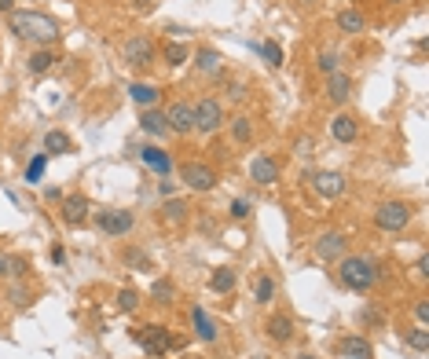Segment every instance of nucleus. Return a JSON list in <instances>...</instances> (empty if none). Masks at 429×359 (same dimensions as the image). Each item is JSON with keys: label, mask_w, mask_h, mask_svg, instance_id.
<instances>
[{"label": "nucleus", "mask_w": 429, "mask_h": 359, "mask_svg": "<svg viewBox=\"0 0 429 359\" xmlns=\"http://www.w3.org/2000/svg\"><path fill=\"white\" fill-rule=\"evenodd\" d=\"M8 26H11V33L18 40H26V45H33V48H52L55 40H59V23H55L52 15L33 11V8L11 11L8 15Z\"/></svg>", "instance_id": "1"}, {"label": "nucleus", "mask_w": 429, "mask_h": 359, "mask_svg": "<svg viewBox=\"0 0 429 359\" xmlns=\"http://www.w3.org/2000/svg\"><path fill=\"white\" fill-rule=\"evenodd\" d=\"M334 264H338V283L345 286V290H352V293H367V290H374L381 283V268H378L374 257L345 253V257L334 261Z\"/></svg>", "instance_id": "2"}, {"label": "nucleus", "mask_w": 429, "mask_h": 359, "mask_svg": "<svg viewBox=\"0 0 429 359\" xmlns=\"http://www.w3.org/2000/svg\"><path fill=\"white\" fill-rule=\"evenodd\" d=\"M128 337H133V345H140L147 355H169V348H184L187 341L184 337H177L173 330H169L165 323H147V326H128Z\"/></svg>", "instance_id": "3"}, {"label": "nucleus", "mask_w": 429, "mask_h": 359, "mask_svg": "<svg viewBox=\"0 0 429 359\" xmlns=\"http://www.w3.org/2000/svg\"><path fill=\"white\" fill-rule=\"evenodd\" d=\"M415 217V205L403 202V198H389V202H378L374 205V227L378 231H403Z\"/></svg>", "instance_id": "4"}, {"label": "nucleus", "mask_w": 429, "mask_h": 359, "mask_svg": "<svg viewBox=\"0 0 429 359\" xmlns=\"http://www.w3.org/2000/svg\"><path fill=\"white\" fill-rule=\"evenodd\" d=\"M191 107H195V132L199 136H217L224 129L228 114H224V103L217 96H202L199 103H191Z\"/></svg>", "instance_id": "5"}, {"label": "nucleus", "mask_w": 429, "mask_h": 359, "mask_svg": "<svg viewBox=\"0 0 429 359\" xmlns=\"http://www.w3.org/2000/svg\"><path fill=\"white\" fill-rule=\"evenodd\" d=\"M121 59H125V67H133V70H147L158 62V48L147 33H133L121 45Z\"/></svg>", "instance_id": "6"}, {"label": "nucleus", "mask_w": 429, "mask_h": 359, "mask_svg": "<svg viewBox=\"0 0 429 359\" xmlns=\"http://www.w3.org/2000/svg\"><path fill=\"white\" fill-rule=\"evenodd\" d=\"M177 173H180V183L187 187V191H199V195H209L213 187H217V180H221L217 169L206 165V161H184Z\"/></svg>", "instance_id": "7"}, {"label": "nucleus", "mask_w": 429, "mask_h": 359, "mask_svg": "<svg viewBox=\"0 0 429 359\" xmlns=\"http://www.w3.org/2000/svg\"><path fill=\"white\" fill-rule=\"evenodd\" d=\"M305 180L312 183V191L327 202H338L349 191V180H345V173H338V169H319V173H308Z\"/></svg>", "instance_id": "8"}, {"label": "nucleus", "mask_w": 429, "mask_h": 359, "mask_svg": "<svg viewBox=\"0 0 429 359\" xmlns=\"http://www.w3.org/2000/svg\"><path fill=\"white\" fill-rule=\"evenodd\" d=\"M96 227L106 239H125L128 231L136 227V213L133 209H103V213L96 217Z\"/></svg>", "instance_id": "9"}, {"label": "nucleus", "mask_w": 429, "mask_h": 359, "mask_svg": "<svg viewBox=\"0 0 429 359\" xmlns=\"http://www.w3.org/2000/svg\"><path fill=\"white\" fill-rule=\"evenodd\" d=\"M349 253V235L345 231H323L316 242H312V257L316 261H341Z\"/></svg>", "instance_id": "10"}, {"label": "nucleus", "mask_w": 429, "mask_h": 359, "mask_svg": "<svg viewBox=\"0 0 429 359\" xmlns=\"http://www.w3.org/2000/svg\"><path fill=\"white\" fill-rule=\"evenodd\" d=\"M165 125H169V132H173V136H191V132H195V107H191L187 99L169 103Z\"/></svg>", "instance_id": "11"}, {"label": "nucleus", "mask_w": 429, "mask_h": 359, "mask_svg": "<svg viewBox=\"0 0 429 359\" xmlns=\"http://www.w3.org/2000/svg\"><path fill=\"white\" fill-rule=\"evenodd\" d=\"M89 198L84 195H67L59 202V220L67 224V227H84V220H89Z\"/></svg>", "instance_id": "12"}, {"label": "nucleus", "mask_w": 429, "mask_h": 359, "mask_svg": "<svg viewBox=\"0 0 429 359\" xmlns=\"http://www.w3.org/2000/svg\"><path fill=\"white\" fill-rule=\"evenodd\" d=\"M264 334H268V341H272V345H290V341H294V334H297V326H294V319H290L286 312H275V315H268Z\"/></svg>", "instance_id": "13"}, {"label": "nucleus", "mask_w": 429, "mask_h": 359, "mask_svg": "<svg viewBox=\"0 0 429 359\" xmlns=\"http://www.w3.org/2000/svg\"><path fill=\"white\" fill-rule=\"evenodd\" d=\"M279 161L272 158V154H257L253 161H250V180L253 183H261V187H272V183H279Z\"/></svg>", "instance_id": "14"}, {"label": "nucleus", "mask_w": 429, "mask_h": 359, "mask_svg": "<svg viewBox=\"0 0 429 359\" xmlns=\"http://www.w3.org/2000/svg\"><path fill=\"white\" fill-rule=\"evenodd\" d=\"M338 355L341 359H374V345L363 334H345L338 341Z\"/></svg>", "instance_id": "15"}, {"label": "nucleus", "mask_w": 429, "mask_h": 359, "mask_svg": "<svg viewBox=\"0 0 429 359\" xmlns=\"http://www.w3.org/2000/svg\"><path fill=\"white\" fill-rule=\"evenodd\" d=\"M187 217H191V205L184 202V198H165L162 202V209H158V220L165 224V227H184L187 224Z\"/></svg>", "instance_id": "16"}, {"label": "nucleus", "mask_w": 429, "mask_h": 359, "mask_svg": "<svg viewBox=\"0 0 429 359\" xmlns=\"http://www.w3.org/2000/svg\"><path fill=\"white\" fill-rule=\"evenodd\" d=\"M228 136H231V143L250 147V143L257 139V121H253L250 114H235V118L228 121Z\"/></svg>", "instance_id": "17"}, {"label": "nucleus", "mask_w": 429, "mask_h": 359, "mask_svg": "<svg viewBox=\"0 0 429 359\" xmlns=\"http://www.w3.org/2000/svg\"><path fill=\"white\" fill-rule=\"evenodd\" d=\"M349 96H352V77H349L345 70H334V74L327 77V99L334 103V107H345Z\"/></svg>", "instance_id": "18"}, {"label": "nucleus", "mask_w": 429, "mask_h": 359, "mask_svg": "<svg viewBox=\"0 0 429 359\" xmlns=\"http://www.w3.org/2000/svg\"><path fill=\"white\" fill-rule=\"evenodd\" d=\"M330 136H334L338 143H356V139H360V121H356L352 114H345V110L334 114V118H330Z\"/></svg>", "instance_id": "19"}, {"label": "nucleus", "mask_w": 429, "mask_h": 359, "mask_svg": "<svg viewBox=\"0 0 429 359\" xmlns=\"http://www.w3.org/2000/svg\"><path fill=\"white\" fill-rule=\"evenodd\" d=\"M239 286V271H235L231 264H217L209 271V290L213 293H221V297H228V293Z\"/></svg>", "instance_id": "20"}, {"label": "nucleus", "mask_w": 429, "mask_h": 359, "mask_svg": "<svg viewBox=\"0 0 429 359\" xmlns=\"http://www.w3.org/2000/svg\"><path fill=\"white\" fill-rule=\"evenodd\" d=\"M191 330H195V337H199L202 345H213V341H217V334H221V330H217V323L209 319V312H206V308H199V304L191 308Z\"/></svg>", "instance_id": "21"}, {"label": "nucleus", "mask_w": 429, "mask_h": 359, "mask_svg": "<svg viewBox=\"0 0 429 359\" xmlns=\"http://www.w3.org/2000/svg\"><path fill=\"white\" fill-rule=\"evenodd\" d=\"M128 99H133L140 110L158 107V103H162V89H158V84H147V81H133V84H128Z\"/></svg>", "instance_id": "22"}, {"label": "nucleus", "mask_w": 429, "mask_h": 359, "mask_svg": "<svg viewBox=\"0 0 429 359\" xmlns=\"http://www.w3.org/2000/svg\"><path fill=\"white\" fill-rule=\"evenodd\" d=\"M195 55V67H199V74H206V77H221L224 74V55L217 52V48H199V52H191Z\"/></svg>", "instance_id": "23"}, {"label": "nucleus", "mask_w": 429, "mask_h": 359, "mask_svg": "<svg viewBox=\"0 0 429 359\" xmlns=\"http://www.w3.org/2000/svg\"><path fill=\"white\" fill-rule=\"evenodd\" d=\"M140 129H143L147 136H155V139H165V136H169V125H165V110H155V107L140 110Z\"/></svg>", "instance_id": "24"}, {"label": "nucleus", "mask_w": 429, "mask_h": 359, "mask_svg": "<svg viewBox=\"0 0 429 359\" xmlns=\"http://www.w3.org/2000/svg\"><path fill=\"white\" fill-rule=\"evenodd\" d=\"M55 62H59V55H55L52 48H33L30 59H26V70H30L33 77H45V74H52Z\"/></svg>", "instance_id": "25"}, {"label": "nucleus", "mask_w": 429, "mask_h": 359, "mask_svg": "<svg viewBox=\"0 0 429 359\" xmlns=\"http://www.w3.org/2000/svg\"><path fill=\"white\" fill-rule=\"evenodd\" d=\"M338 30L341 33H349V37H356V33H363L367 30V18H363V11L360 8H345V11H338Z\"/></svg>", "instance_id": "26"}, {"label": "nucleus", "mask_w": 429, "mask_h": 359, "mask_svg": "<svg viewBox=\"0 0 429 359\" xmlns=\"http://www.w3.org/2000/svg\"><path fill=\"white\" fill-rule=\"evenodd\" d=\"M45 154H74V139L62 132V129H48L45 132Z\"/></svg>", "instance_id": "27"}, {"label": "nucleus", "mask_w": 429, "mask_h": 359, "mask_svg": "<svg viewBox=\"0 0 429 359\" xmlns=\"http://www.w3.org/2000/svg\"><path fill=\"white\" fill-rule=\"evenodd\" d=\"M400 341H403V348L425 355V352H429V326H407V330L400 334Z\"/></svg>", "instance_id": "28"}, {"label": "nucleus", "mask_w": 429, "mask_h": 359, "mask_svg": "<svg viewBox=\"0 0 429 359\" xmlns=\"http://www.w3.org/2000/svg\"><path fill=\"white\" fill-rule=\"evenodd\" d=\"M158 55L165 59V67H184L191 59V45H184V40H165V48Z\"/></svg>", "instance_id": "29"}, {"label": "nucleus", "mask_w": 429, "mask_h": 359, "mask_svg": "<svg viewBox=\"0 0 429 359\" xmlns=\"http://www.w3.org/2000/svg\"><path fill=\"white\" fill-rule=\"evenodd\" d=\"M140 158L151 165V169H158L162 176H169L173 173V158H169L165 151H158V147H140Z\"/></svg>", "instance_id": "30"}, {"label": "nucleus", "mask_w": 429, "mask_h": 359, "mask_svg": "<svg viewBox=\"0 0 429 359\" xmlns=\"http://www.w3.org/2000/svg\"><path fill=\"white\" fill-rule=\"evenodd\" d=\"M147 297H151L155 304H173L177 301V283L173 279H155L151 290H147Z\"/></svg>", "instance_id": "31"}, {"label": "nucleus", "mask_w": 429, "mask_h": 359, "mask_svg": "<svg viewBox=\"0 0 429 359\" xmlns=\"http://www.w3.org/2000/svg\"><path fill=\"white\" fill-rule=\"evenodd\" d=\"M253 301H257V304L275 301V279L268 275V271H261V275L253 279Z\"/></svg>", "instance_id": "32"}, {"label": "nucleus", "mask_w": 429, "mask_h": 359, "mask_svg": "<svg viewBox=\"0 0 429 359\" xmlns=\"http://www.w3.org/2000/svg\"><path fill=\"white\" fill-rule=\"evenodd\" d=\"M253 48H257V55H261L272 70L283 67V48H279V40H261V45H253Z\"/></svg>", "instance_id": "33"}, {"label": "nucleus", "mask_w": 429, "mask_h": 359, "mask_svg": "<svg viewBox=\"0 0 429 359\" xmlns=\"http://www.w3.org/2000/svg\"><path fill=\"white\" fill-rule=\"evenodd\" d=\"M121 261L133 268V271H151V257H147L143 249H136V246H128V249L121 253Z\"/></svg>", "instance_id": "34"}, {"label": "nucleus", "mask_w": 429, "mask_h": 359, "mask_svg": "<svg viewBox=\"0 0 429 359\" xmlns=\"http://www.w3.org/2000/svg\"><path fill=\"white\" fill-rule=\"evenodd\" d=\"M140 304H143V297H140V290H133V286H125V290L118 293V308H121L125 315H133V312H140Z\"/></svg>", "instance_id": "35"}, {"label": "nucleus", "mask_w": 429, "mask_h": 359, "mask_svg": "<svg viewBox=\"0 0 429 359\" xmlns=\"http://www.w3.org/2000/svg\"><path fill=\"white\" fill-rule=\"evenodd\" d=\"M316 70L323 74V77H330L334 70H341V55L338 52H319L316 55Z\"/></svg>", "instance_id": "36"}, {"label": "nucleus", "mask_w": 429, "mask_h": 359, "mask_svg": "<svg viewBox=\"0 0 429 359\" xmlns=\"http://www.w3.org/2000/svg\"><path fill=\"white\" fill-rule=\"evenodd\" d=\"M45 169H48V154L40 151V154L26 165V176H23V180H26V183H40V180H45Z\"/></svg>", "instance_id": "37"}, {"label": "nucleus", "mask_w": 429, "mask_h": 359, "mask_svg": "<svg viewBox=\"0 0 429 359\" xmlns=\"http://www.w3.org/2000/svg\"><path fill=\"white\" fill-rule=\"evenodd\" d=\"M8 304H11V308H26V304H30V290H26L23 283H11V286H8Z\"/></svg>", "instance_id": "38"}, {"label": "nucleus", "mask_w": 429, "mask_h": 359, "mask_svg": "<svg viewBox=\"0 0 429 359\" xmlns=\"http://www.w3.org/2000/svg\"><path fill=\"white\" fill-rule=\"evenodd\" d=\"M360 323H363V326H374V330H378V326H385V312L367 304V308H360Z\"/></svg>", "instance_id": "39"}, {"label": "nucleus", "mask_w": 429, "mask_h": 359, "mask_svg": "<svg viewBox=\"0 0 429 359\" xmlns=\"http://www.w3.org/2000/svg\"><path fill=\"white\" fill-rule=\"evenodd\" d=\"M250 209H253L250 198H235V202L228 205V217H231V220H246V217H250Z\"/></svg>", "instance_id": "40"}, {"label": "nucleus", "mask_w": 429, "mask_h": 359, "mask_svg": "<svg viewBox=\"0 0 429 359\" xmlns=\"http://www.w3.org/2000/svg\"><path fill=\"white\" fill-rule=\"evenodd\" d=\"M26 271H30V261H26V257H8V275L23 279Z\"/></svg>", "instance_id": "41"}, {"label": "nucleus", "mask_w": 429, "mask_h": 359, "mask_svg": "<svg viewBox=\"0 0 429 359\" xmlns=\"http://www.w3.org/2000/svg\"><path fill=\"white\" fill-rule=\"evenodd\" d=\"M415 319H418V326H429V301L425 297L415 304Z\"/></svg>", "instance_id": "42"}, {"label": "nucleus", "mask_w": 429, "mask_h": 359, "mask_svg": "<svg viewBox=\"0 0 429 359\" xmlns=\"http://www.w3.org/2000/svg\"><path fill=\"white\" fill-rule=\"evenodd\" d=\"M316 151V139L312 136H301V139H297V154H301V158H308Z\"/></svg>", "instance_id": "43"}, {"label": "nucleus", "mask_w": 429, "mask_h": 359, "mask_svg": "<svg viewBox=\"0 0 429 359\" xmlns=\"http://www.w3.org/2000/svg\"><path fill=\"white\" fill-rule=\"evenodd\" d=\"M228 99H231V103H243V99H246V84H231V89H228Z\"/></svg>", "instance_id": "44"}, {"label": "nucleus", "mask_w": 429, "mask_h": 359, "mask_svg": "<svg viewBox=\"0 0 429 359\" xmlns=\"http://www.w3.org/2000/svg\"><path fill=\"white\" fill-rule=\"evenodd\" d=\"M158 191H162V198H173V191H177V183H173V180L165 176V180L158 183Z\"/></svg>", "instance_id": "45"}, {"label": "nucleus", "mask_w": 429, "mask_h": 359, "mask_svg": "<svg viewBox=\"0 0 429 359\" xmlns=\"http://www.w3.org/2000/svg\"><path fill=\"white\" fill-rule=\"evenodd\" d=\"M52 264H67V249H62L59 242L52 246Z\"/></svg>", "instance_id": "46"}, {"label": "nucleus", "mask_w": 429, "mask_h": 359, "mask_svg": "<svg viewBox=\"0 0 429 359\" xmlns=\"http://www.w3.org/2000/svg\"><path fill=\"white\" fill-rule=\"evenodd\" d=\"M62 198H67V195H62L59 187H45V202H62Z\"/></svg>", "instance_id": "47"}, {"label": "nucleus", "mask_w": 429, "mask_h": 359, "mask_svg": "<svg viewBox=\"0 0 429 359\" xmlns=\"http://www.w3.org/2000/svg\"><path fill=\"white\" fill-rule=\"evenodd\" d=\"M415 268H418V275H422V279H429V257H418Z\"/></svg>", "instance_id": "48"}, {"label": "nucleus", "mask_w": 429, "mask_h": 359, "mask_svg": "<svg viewBox=\"0 0 429 359\" xmlns=\"http://www.w3.org/2000/svg\"><path fill=\"white\" fill-rule=\"evenodd\" d=\"M15 11V0H0V15H11Z\"/></svg>", "instance_id": "49"}, {"label": "nucleus", "mask_w": 429, "mask_h": 359, "mask_svg": "<svg viewBox=\"0 0 429 359\" xmlns=\"http://www.w3.org/2000/svg\"><path fill=\"white\" fill-rule=\"evenodd\" d=\"M8 275V253H0V279Z\"/></svg>", "instance_id": "50"}, {"label": "nucleus", "mask_w": 429, "mask_h": 359, "mask_svg": "<svg viewBox=\"0 0 429 359\" xmlns=\"http://www.w3.org/2000/svg\"><path fill=\"white\" fill-rule=\"evenodd\" d=\"M136 8H140V11H151L155 4H151V0H136Z\"/></svg>", "instance_id": "51"}, {"label": "nucleus", "mask_w": 429, "mask_h": 359, "mask_svg": "<svg viewBox=\"0 0 429 359\" xmlns=\"http://www.w3.org/2000/svg\"><path fill=\"white\" fill-rule=\"evenodd\" d=\"M294 359H319V355H316V352H297Z\"/></svg>", "instance_id": "52"}, {"label": "nucleus", "mask_w": 429, "mask_h": 359, "mask_svg": "<svg viewBox=\"0 0 429 359\" xmlns=\"http://www.w3.org/2000/svg\"><path fill=\"white\" fill-rule=\"evenodd\" d=\"M250 359H272V355H264V352H257V355H250Z\"/></svg>", "instance_id": "53"}, {"label": "nucleus", "mask_w": 429, "mask_h": 359, "mask_svg": "<svg viewBox=\"0 0 429 359\" xmlns=\"http://www.w3.org/2000/svg\"><path fill=\"white\" fill-rule=\"evenodd\" d=\"M389 4H403V0H389Z\"/></svg>", "instance_id": "54"}]
</instances>
